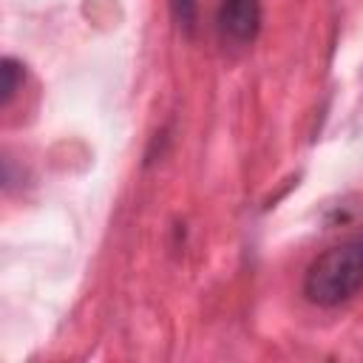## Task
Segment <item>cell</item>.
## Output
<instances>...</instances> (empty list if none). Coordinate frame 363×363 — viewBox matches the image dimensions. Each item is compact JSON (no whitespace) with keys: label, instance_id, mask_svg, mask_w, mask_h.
<instances>
[{"label":"cell","instance_id":"1","mask_svg":"<svg viewBox=\"0 0 363 363\" xmlns=\"http://www.w3.org/2000/svg\"><path fill=\"white\" fill-rule=\"evenodd\" d=\"M363 289V238L323 250L303 275V295L315 306H340Z\"/></svg>","mask_w":363,"mask_h":363},{"label":"cell","instance_id":"2","mask_svg":"<svg viewBox=\"0 0 363 363\" xmlns=\"http://www.w3.org/2000/svg\"><path fill=\"white\" fill-rule=\"evenodd\" d=\"M218 37L230 45H250L261 31V0H221L216 9Z\"/></svg>","mask_w":363,"mask_h":363},{"label":"cell","instance_id":"3","mask_svg":"<svg viewBox=\"0 0 363 363\" xmlns=\"http://www.w3.org/2000/svg\"><path fill=\"white\" fill-rule=\"evenodd\" d=\"M0 74H3V94H0V105L6 108L9 102H11V96L17 94V88H20V82H23V68H20V62L17 60H11V57H6L3 60V68H0Z\"/></svg>","mask_w":363,"mask_h":363},{"label":"cell","instance_id":"4","mask_svg":"<svg viewBox=\"0 0 363 363\" xmlns=\"http://www.w3.org/2000/svg\"><path fill=\"white\" fill-rule=\"evenodd\" d=\"M170 11L184 34H193L196 28V0H170Z\"/></svg>","mask_w":363,"mask_h":363}]
</instances>
